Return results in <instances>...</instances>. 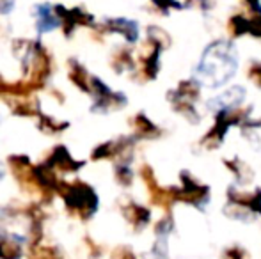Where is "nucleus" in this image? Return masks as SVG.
<instances>
[{
	"mask_svg": "<svg viewBox=\"0 0 261 259\" xmlns=\"http://www.w3.org/2000/svg\"><path fill=\"white\" fill-rule=\"evenodd\" d=\"M116 259H134V254L128 250H119V252H116Z\"/></svg>",
	"mask_w": 261,
	"mask_h": 259,
	"instance_id": "nucleus-6",
	"label": "nucleus"
},
{
	"mask_svg": "<svg viewBox=\"0 0 261 259\" xmlns=\"http://www.w3.org/2000/svg\"><path fill=\"white\" fill-rule=\"evenodd\" d=\"M13 7H14V0H0V14L11 13Z\"/></svg>",
	"mask_w": 261,
	"mask_h": 259,
	"instance_id": "nucleus-5",
	"label": "nucleus"
},
{
	"mask_svg": "<svg viewBox=\"0 0 261 259\" xmlns=\"http://www.w3.org/2000/svg\"><path fill=\"white\" fill-rule=\"evenodd\" d=\"M0 174H2V170H0Z\"/></svg>",
	"mask_w": 261,
	"mask_h": 259,
	"instance_id": "nucleus-7",
	"label": "nucleus"
},
{
	"mask_svg": "<svg viewBox=\"0 0 261 259\" xmlns=\"http://www.w3.org/2000/svg\"><path fill=\"white\" fill-rule=\"evenodd\" d=\"M32 259H61L52 249H39L38 256H34Z\"/></svg>",
	"mask_w": 261,
	"mask_h": 259,
	"instance_id": "nucleus-4",
	"label": "nucleus"
},
{
	"mask_svg": "<svg viewBox=\"0 0 261 259\" xmlns=\"http://www.w3.org/2000/svg\"><path fill=\"white\" fill-rule=\"evenodd\" d=\"M237 68L238 55L234 46L227 41H217L204 50L196 68V78L201 85L220 87L233 78Z\"/></svg>",
	"mask_w": 261,
	"mask_h": 259,
	"instance_id": "nucleus-1",
	"label": "nucleus"
},
{
	"mask_svg": "<svg viewBox=\"0 0 261 259\" xmlns=\"http://www.w3.org/2000/svg\"><path fill=\"white\" fill-rule=\"evenodd\" d=\"M38 31L41 32H50L54 31L55 27H59V18L54 14L52 7L48 4H43V6L38 7Z\"/></svg>",
	"mask_w": 261,
	"mask_h": 259,
	"instance_id": "nucleus-2",
	"label": "nucleus"
},
{
	"mask_svg": "<svg viewBox=\"0 0 261 259\" xmlns=\"http://www.w3.org/2000/svg\"><path fill=\"white\" fill-rule=\"evenodd\" d=\"M21 250L9 240H0V259H20Z\"/></svg>",
	"mask_w": 261,
	"mask_h": 259,
	"instance_id": "nucleus-3",
	"label": "nucleus"
}]
</instances>
